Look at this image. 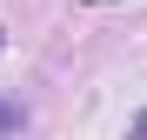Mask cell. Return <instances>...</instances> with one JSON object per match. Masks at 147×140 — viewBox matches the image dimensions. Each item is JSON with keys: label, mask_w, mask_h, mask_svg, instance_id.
Segmentation results:
<instances>
[{"label": "cell", "mask_w": 147, "mask_h": 140, "mask_svg": "<svg viewBox=\"0 0 147 140\" xmlns=\"http://www.w3.org/2000/svg\"><path fill=\"white\" fill-rule=\"evenodd\" d=\"M7 127H20V107H7V100H0V133H7Z\"/></svg>", "instance_id": "1"}, {"label": "cell", "mask_w": 147, "mask_h": 140, "mask_svg": "<svg viewBox=\"0 0 147 140\" xmlns=\"http://www.w3.org/2000/svg\"><path fill=\"white\" fill-rule=\"evenodd\" d=\"M134 140H147V113H140V120H134Z\"/></svg>", "instance_id": "2"}]
</instances>
